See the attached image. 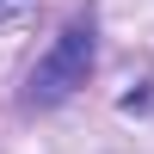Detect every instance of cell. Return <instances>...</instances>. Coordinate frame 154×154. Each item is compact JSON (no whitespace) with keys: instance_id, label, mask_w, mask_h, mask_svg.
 I'll return each mask as SVG.
<instances>
[{"instance_id":"cell-1","label":"cell","mask_w":154,"mask_h":154,"mask_svg":"<svg viewBox=\"0 0 154 154\" xmlns=\"http://www.w3.org/2000/svg\"><path fill=\"white\" fill-rule=\"evenodd\" d=\"M86 68H93V19H68L62 25V37L37 56V68H31V105H62V99L74 93V86H86Z\"/></svg>"},{"instance_id":"cell-2","label":"cell","mask_w":154,"mask_h":154,"mask_svg":"<svg viewBox=\"0 0 154 154\" xmlns=\"http://www.w3.org/2000/svg\"><path fill=\"white\" fill-rule=\"evenodd\" d=\"M31 6H37V0H0V25H19Z\"/></svg>"}]
</instances>
